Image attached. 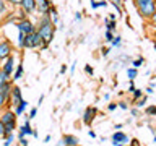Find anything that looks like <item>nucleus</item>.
<instances>
[{
	"mask_svg": "<svg viewBox=\"0 0 156 146\" xmlns=\"http://www.w3.org/2000/svg\"><path fill=\"white\" fill-rule=\"evenodd\" d=\"M132 146H138V141H136V140H132Z\"/></svg>",
	"mask_w": 156,
	"mask_h": 146,
	"instance_id": "nucleus-38",
	"label": "nucleus"
},
{
	"mask_svg": "<svg viewBox=\"0 0 156 146\" xmlns=\"http://www.w3.org/2000/svg\"><path fill=\"white\" fill-rule=\"evenodd\" d=\"M18 29L21 33H24V34H31V33H34V28H33V24L28 21V19H21V21L18 23Z\"/></svg>",
	"mask_w": 156,
	"mask_h": 146,
	"instance_id": "nucleus-8",
	"label": "nucleus"
},
{
	"mask_svg": "<svg viewBox=\"0 0 156 146\" xmlns=\"http://www.w3.org/2000/svg\"><path fill=\"white\" fill-rule=\"evenodd\" d=\"M151 19H153V21H154V23H156V13H154V15H153V16H151Z\"/></svg>",
	"mask_w": 156,
	"mask_h": 146,
	"instance_id": "nucleus-40",
	"label": "nucleus"
},
{
	"mask_svg": "<svg viewBox=\"0 0 156 146\" xmlns=\"http://www.w3.org/2000/svg\"><path fill=\"white\" fill-rule=\"evenodd\" d=\"M112 44H114V46H119V44H120V37L117 36V37L114 39V41H112Z\"/></svg>",
	"mask_w": 156,
	"mask_h": 146,
	"instance_id": "nucleus-30",
	"label": "nucleus"
},
{
	"mask_svg": "<svg viewBox=\"0 0 156 146\" xmlns=\"http://www.w3.org/2000/svg\"><path fill=\"white\" fill-rule=\"evenodd\" d=\"M36 117V109H31V112H29V119H34Z\"/></svg>",
	"mask_w": 156,
	"mask_h": 146,
	"instance_id": "nucleus-28",
	"label": "nucleus"
},
{
	"mask_svg": "<svg viewBox=\"0 0 156 146\" xmlns=\"http://www.w3.org/2000/svg\"><path fill=\"white\" fill-rule=\"evenodd\" d=\"M62 144H65V146H78V138L73 136V135H65L63 140H62Z\"/></svg>",
	"mask_w": 156,
	"mask_h": 146,
	"instance_id": "nucleus-10",
	"label": "nucleus"
},
{
	"mask_svg": "<svg viewBox=\"0 0 156 146\" xmlns=\"http://www.w3.org/2000/svg\"><path fill=\"white\" fill-rule=\"evenodd\" d=\"M21 73H23V65H20V67H18V70H16V73L13 75V80H18V78L21 76Z\"/></svg>",
	"mask_w": 156,
	"mask_h": 146,
	"instance_id": "nucleus-20",
	"label": "nucleus"
},
{
	"mask_svg": "<svg viewBox=\"0 0 156 146\" xmlns=\"http://www.w3.org/2000/svg\"><path fill=\"white\" fill-rule=\"evenodd\" d=\"M8 2H12V3H21L23 0H8Z\"/></svg>",
	"mask_w": 156,
	"mask_h": 146,
	"instance_id": "nucleus-36",
	"label": "nucleus"
},
{
	"mask_svg": "<svg viewBox=\"0 0 156 146\" xmlns=\"http://www.w3.org/2000/svg\"><path fill=\"white\" fill-rule=\"evenodd\" d=\"M34 131L31 130V127H29V122L26 120V123H24L21 128H20V138H23L24 135H33Z\"/></svg>",
	"mask_w": 156,
	"mask_h": 146,
	"instance_id": "nucleus-14",
	"label": "nucleus"
},
{
	"mask_svg": "<svg viewBox=\"0 0 156 146\" xmlns=\"http://www.w3.org/2000/svg\"><path fill=\"white\" fill-rule=\"evenodd\" d=\"M127 73H129L130 80H135V76H136V70H135V68H129V71H127Z\"/></svg>",
	"mask_w": 156,
	"mask_h": 146,
	"instance_id": "nucleus-21",
	"label": "nucleus"
},
{
	"mask_svg": "<svg viewBox=\"0 0 156 146\" xmlns=\"http://www.w3.org/2000/svg\"><path fill=\"white\" fill-rule=\"evenodd\" d=\"M135 5L141 16H153L156 13L154 0H135Z\"/></svg>",
	"mask_w": 156,
	"mask_h": 146,
	"instance_id": "nucleus-1",
	"label": "nucleus"
},
{
	"mask_svg": "<svg viewBox=\"0 0 156 146\" xmlns=\"http://www.w3.org/2000/svg\"><path fill=\"white\" fill-rule=\"evenodd\" d=\"M10 52H12V49H10V42L8 41H2V42H0V58H8Z\"/></svg>",
	"mask_w": 156,
	"mask_h": 146,
	"instance_id": "nucleus-9",
	"label": "nucleus"
},
{
	"mask_svg": "<svg viewBox=\"0 0 156 146\" xmlns=\"http://www.w3.org/2000/svg\"><path fill=\"white\" fill-rule=\"evenodd\" d=\"M94 115H96V109L94 107H88V109L85 110V115H83V123L91 125L93 120H94Z\"/></svg>",
	"mask_w": 156,
	"mask_h": 146,
	"instance_id": "nucleus-6",
	"label": "nucleus"
},
{
	"mask_svg": "<svg viewBox=\"0 0 156 146\" xmlns=\"http://www.w3.org/2000/svg\"><path fill=\"white\" fill-rule=\"evenodd\" d=\"M39 46H41L42 49L47 47V44L42 41V37L39 36V33L26 34V37H24V47H39Z\"/></svg>",
	"mask_w": 156,
	"mask_h": 146,
	"instance_id": "nucleus-3",
	"label": "nucleus"
},
{
	"mask_svg": "<svg viewBox=\"0 0 156 146\" xmlns=\"http://www.w3.org/2000/svg\"><path fill=\"white\" fill-rule=\"evenodd\" d=\"M0 120L3 122V125H5V130H7V133H13V130H15V115H13V112H5V114L0 117Z\"/></svg>",
	"mask_w": 156,
	"mask_h": 146,
	"instance_id": "nucleus-4",
	"label": "nucleus"
},
{
	"mask_svg": "<svg viewBox=\"0 0 156 146\" xmlns=\"http://www.w3.org/2000/svg\"><path fill=\"white\" fill-rule=\"evenodd\" d=\"M119 106H120V109H127V104H125V102H120Z\"/></svg>",
	"mask_w": 156,
	"mask_h": 146,
	"instance_id": "nucleus-35",
	"label": "nucleus"
},
{
	"mask_svg": "<svg viewBox=\"0 0 156 146\" xmlns=\"http://www.w3.org/2000/svg\"><path fill=\"white\" fill-rule=\"evenodd\" d=\"M112 3H114L115 7H119V8H120V5H122V0H112Z\"/></svg>",
	"mask_w": 156,
	"mask_h": 146,
	"instance_id": "nucleus-29",
	"label": "nucleus"
},
{
	"mask_svg": "<svg viewBox=\"0 0 156 146\" xmlns=\"http://www.w3.org/2000/svg\"><path fill=\"white\" fill-rule=\"evenodd\" d=\"M85 71H86V73H91V75H93V68H91L90 65H86V67H85Z\"/></svg>",
	"mask_w": 156,
	"mask_h": 146,
	"instance_id": "nucleus-31",
	"label": "nucleus"
},
{
	"mask_svg": "<svg viewBox=\"0 0 156 146\" xmlns=\"http://www.w3.org/2000/svg\"><path fill=\"white\" fill-rule=\"evenodd\" d=\"M0 12H3V0H0Z\"/></svg>",
	"mask_w": 156,
	"mask_h": 146,
	"instance_id": "nucleus-39",
	"label": "nucleus"
},
{
	"mask_svg": "<svg viewBox=\"0 0 156 146\" xmlns=\"http://www.w3.org/2000/svg\"><path fill=\"white\" fill-rule=\"evenodd\" d=\"M88 135H90V136H91V138H94V136H96V133H94V131H91V130H90V131H88Z\"/></svg>",
	"mask_w": 156,
	"mask_h": 146,
	"instance_id": "nucleus-34",
	"label": "nucleus"
},
{
	"mask_svg": "<svg viewBox=\"0 0 156 146\" xmlns=\"http://www.w3.org/2000/svg\"><path fill=\"white\" fill-rule=\"evenodd\" d=\"M115 107H117L115 104H109V110H114V109H115Z\"/></svg>",
	"mask_w": 156,
	"mask_h": 146,
	"instance_id": "nucleus-37",
	"label": "nucleus"
},
{
	"mask_svg": "<svg viewBox=\"0 0 156 146\" xmlns=\"http://www.w3.org/2000/svg\"><path fill=\"white\" fill-rule=\"evenodd\" d=\"M114 28H115V23H114V19H112V21H107V29H109V31H112Z\"/></svg>",
	"mask_w": 156,
	"mask_h": 146,
	"instance_id": "nucleus-24",
	"label": "nucleus"
},
{
	"mask_svg": "<svg viewBox=\"0 0 156 146\" xmlns=\"http://www.w3.org/2000/svg\"><path fill=\"white\" fill-rule=\"evenodd\" d=\"M133 96H135V99L141 97V91H140V89H135V91H133Z\"/></svg>",
	"mask_w": 156,
	"mask_h": 146,
	"instance_id": "nucleus-26",
	"label": "nucleus"
},
{
	"mask_svg": "<svg viewBox=\"0 0 156 146\" xmlns=\"http://www.w3.org/2000/svg\"><path fill=\"white\" fill-rule=\"evenodd\" d=\"M21 101H23V97H21V91H20V88H13L12 94H10V102H12L10 106H18Z\"/></svg>",
	"mask_w": 156,
	"mask_h": 146,
	"instance_id": "nucleus-7",
	"label": "nucleus"
},
{
	"mask_svg": "<svg viewBox=\"0 0 156 146\" xmlns=\"http://www.w3.org/2000/svg\"><path fill=\"white\" fill-rule=\"evenodd\" d=\"M146 115H156V106L146 107Z\"/></svg>",
	"mask_w": 156,
	"mask_h": 146,
	"instance_id": "nucleus-19",
	"label": "nucleus"
},
{
	"mask_svg": "<svg viewBox=\"0 0 156 146\" xmlns=\"http://www.w3.org/2000/svg\"><path fill=\"white\" fill-rule=\"evenodd\" d=\"M21 5H23L24 12H33L34 7H36V0H23Z\"/></svg>",
	"mask_w": 156,
	"mask_h": 146,
	"instance_id": "nucleus-13",
	"label": "nucleus"
},
{
	"mask_svg": "<svg viewBox=\"0 0 156 146\" xmlns=\"http://www.w3.org/2000/svg\"><path fill=\"white\" fill-rule=\"evenodd\" d=\"M145 102H146V97H143V99H141V101H138V104H136V106H138V107H141V106L145 104Z\"/></svg>",
	"mask_w": 156,
	"mask_h": 146,
	"instance_id": "nucleus-32",
	"label": "nucleus"
},
{
	"mask_svg": "<svg viewBox=\"0 0 156 146\" xmlns=\"http://www.w3.org/2000/svg\"><path fill=\"white\" fill-rule=\"evenodd\" d=\"M20 141H21V146H28V141L24 140V136H23V138H20Z\"/></svg>",
	"mask_w": 156,
	"mask_h": 146,
	"instance_id": "nucleus-33",
	"label": "nucleus"
},
{
	"mask_svg": "<svg viewBox=\"0 0 156 146\" xmlns=\"http://www.w3.org/2000/svg\"><path fill=\"white\" fill-rule=\"evenodd\" d=\"M8 133H7V130H5V125H3V122L0 120V138H5Z\"/></svg>",
	"mask_w": 156,
	"mask_h": 146,
	"instance_id": "nucleus-18",
	"label": "nucleus"
},
{
	"mask_svg": "<svg viewBox=\"0 0 156 146\" xmlns=\"http://www.w3.org/2000/svg\"><path fill=\"white\" fill-rule=\"evenodd\" d=\"M26 104H28V102L23 99V101H21V102H20V104L16 106V109H15V114H21V112H23V109L26 107Z\"/></svg>",
	"mask_w": 156,
	"mask_h": 146,
	"instance_id": "nucleus-16",
	"label": "nucleus"
},
{
	"mask_svg": "<svg viewBox=\"0 0 156 146\" xmlns=\"http://www.w3.org/2000/svg\"><path fill=\"white\" fill-rule=\"evenodd\" d=\"M7 80H8V75L2 70V71H0V88H2V86L5 85V83H8Z\"/></svg>",
	"mask_w": 156,
	"mask_h": 146,
	"instance_id": "nucleus-17",
	"label": "nucleus"
},
{
	"mask_svg": "<svg viewBox=\"0 0 156 146\" xmlns=\"http://www.w3.org/2000/svg\"><path fill=\"white\" fill-rule=\"evenodd\" d=\"M112 141H114V146H124V143H127L129 141V136H127L125 133H122V131H117V133L112 135Z\"/></svg>",
	"mask_w": 156,
	"mask_h": 146,
	"instance_id": "nucleus-5",
	"label": "nucleus"
},
{
	"mask_svg": "<svg viewBox=\"0 0 156 146\" xmlns=\"http://www.w3.org/2000/svg\"><path fill=\"white\" fill-rule=\"evenodd\" d=\"M130 146H132V144H130Z\"/></svg>",
	"mask_w": 156,
	"mask_h": 146,
	"instance_id": "nucleus-42",
	"label": "nucleus"
},
{
	"mask_svg": "<svg viewBox=\"0 0 156 146\" xmlns=\"http://www.w3.org/2000/svg\"><path fill=\"white\" fill-rule=\"evenodd\" d=\"M141 63H143V58H138V60H135V62H133V67H135V68H138Z\"/></svg>",
	"mask_w": 156,
	"mask_h": 146,
	"instance_id": "nucleus-25",
	"label": "nucleus"
},
{
	"mask_svg": "<svg viewBox=\"0 0 156 146\" xmlns=\"http://www.w3.org/2000/svg\"><path fill=\"white\" fill-rule=\"evenodd\" d=\"M13 65H15V58H13L12 55H10V57L7 58V63L3 65V71L7 73L8 76L12 75V71H13Z\"/></svg>",
	"mask_w": 156,
	"mask_h": 146,
	"instance_id": "nucleus-11",
	"label": "nucleus"
},
{
	"mask_svg": "<svg viewBox=\"0 0 156 146\" xmlns=\"http://www.w3.org/2000/svg\"><path fill=\"white\" fill-rule=\"evenodd\" d=\"M106 41H112V33L111 31L106 33Z\"/></svg>",
	"mask_w": 156,
	"mask_h": 146,
	"instance_id": "nucleus-27",
	"label": "nucleus"
},
{
	"mask_svg": "<svg viewBox=\"0 0 156 146\" xmlns=\"http://www.w3.org/2000/svg\"><path fill=\"white\" fill-rule=\"evenodd\" d=\"M13 143V133H10V135H7V141H5V146H10Z\"/></svg>",
	"mask_w": 156,
	"mask_h": 146,
	"instance_id": "nucleus-22",
	"label": "nucleus"
},
{
	"mask_svg": "<svg viewBox=\"0 0 156 146\" xmlns=\"http://www.w3.org/2000/svg\"><path fill=\"white\" fill-rule=\"evenodd\" d=\"M0 91H2L3 94L8 97L10 94H12V86H10V83H5V85H3L2 88H0Z\"/></svg>",
	"mask_w": 156,
	"mask_h": 146,
	"instance_id": "nucleus-15",
	"label": "nucleus"
},
{
	"mask_svg": "<svg viewBox=\"0 0 156 146\" xmlns=\"http://www.w3.org/2000/svg\"><path fill=\"white\" fill-rule=\"evenodd\" d=\"M36 5L39 7V12L41 13H49L51 12V8H49V3H47V0H36Z\"/></svg>",
	"mask_w": 156,
	"mask_h": 146,
	"instance_id": "nucleus-12",
	"label": "nucleus"
},
{
	"mask_svg": "<svg viewBox=\"0 0 156 146\" xmlns=\"http://www.w3.org/2000/svg\"><path fill=\"white\" fill-rule=\"evenodd\" d=\"M5 101H7V96H5L3 92L0 91V107H2V106H5Z\"/></svg>",
	"mask_w": 156,
	"mask_h": 146,
	"instance_id": "nucleus-23",
	"label": "nucleus"
},
{
	"mask_svg": "<svg viewBox=\"0 0 156 146\" xmlns=\"http://www.w3.org/2000/svg\"><path fill=\"white\" fill-rule=\"evenodd\" d=\"M154 49H156V42H154Z\"/></svg>",
	"mask_w": 156,
	"mask_h": 146,
	"instance_id": "nucleus-41",
	"label": "nucleus"
},
{
	"mask_svg": "<svg viewBox=\"0 0 156 146\" xmlns=\"http://www.w3.org/2000/svg\"><path fill=\"white\" fill-rule=\"evenodd\" d=\"M39 36L42 37V41L49 44L52 41V36H54V29H52V23H51V19L49 18H44L42 19V23H41V28H39Z\"/></svg>",
	"mask_w": 156,
	"mask_h": 146,
	"instance_id": "nucleus-2",
	"label": "nucleus"
}]
</instances>
